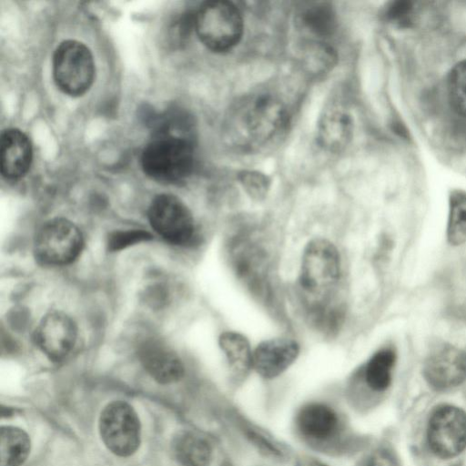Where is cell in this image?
Returning a JSON list of instances; mask_svg holds the SVG:
<instances>
[{
    "label": "cell",
    "mask_w": 466,
    "mask_h": 466,
    "mask_svg": "<svg viewBox=\"0 0 466 466\" xmlns=\"http://www.w3.org/2000/svg\"><path fill=\"white\" fill-rule=\"evenodd\" d=\"M288 124L287 106L277 95L252 94L229 110L226 118V141L239 151H259L279 141Z\"/></svg>",
    "instance_id": "6da1fadb"
},
{
    "label": "cell",
    "mask_w": 466,
    "mask_h": 466,
    "mask_svg": "<svg viewBox=\"0 0 466 466\" xmlns=\"http://www.w3.org/2000/svg\"><path fill=\"white\" fill-rule=\"evenodd\" d=\"M195 163L191 137L157 132L142 151L140 164L150 178L176 183L187 177Z\"/></svg>",
    "instance_id": "7a4b0ae2"
},
{
    "label": "cell",
    "mask_w": 466,
    "mask_h": 466,
    "mask_svg": "<svg viewBox=\"0 0 466 466\" xmlns=\"http://www.w3.org/2000/svg\"><path fill=\"white\" fill-rule=\"evenodd\" d=\"M340 275V258L335 245L323 238L310 240L302 255L299 286L309 296V306L329 303V295Z\"/></svg>",
    "instance_id": "3957f363"
},
{
    "label": "cell",
    "mask_w": 466,
    "mask_h": 466,
    "mask_svg": "<svg viewBox=\"0 0 466 466\" xmlns=\"http://www.w3.org/2000/svg\"><path fill=\"white\" fill-rule=\"evenodd\" d=\"M243 18L228 1L203 3L195 13V31L202 44L215 53L231 50L243 35Z\"/></svg>",
    "instance_id": "277c9868"
},
{
    "label": "cell",
    "mask_w": 466,
    "mask_h": 466,
    "mask_svg": "<svg viewBox=\"0 0 466 466\" xmlns=\"http://www.w3.org/2000/svg\"><path fill=\"white\" fill-rule=\"evenodd\" d=\"M53 77L56 86L66 95L80 96L92 86L95 63L91 51L76 40H65L53 55Z\"/></svg>",
    "instance_id": "5b68a950"
},
{
    "label": "cell",
    "mask_w": 466,
    "mask_h": 466,
    "mask_svg": "<svg viewBox=\"0 0 466 466\" xmlns=\"http://www.w3.org/2000/svg\"><path fill=\"white\" fill-rule=\"evenodd\" d=\"M427 443L441 459H451L466 450V412L459 407L442 404L431 413L426 429Z\"/></svg>",
    "instance_id": "8992f818"
},
{
    "label": "cell",
    "mask_w": 466,
    "mask_h": 466,
    "mask_svg": "<svg viewBox=\"0 0 466 466\" xmlns=\"http://www.w3.org/2000/svg\"><path fill=\"white\" fill-rule=\"evenodd\" d=\"M99 431L106 448L120 457L134 454L140 444V421L127 402L115 400L105 407L99 418Z\"/></svg>",
    "instance_id": "52a82bcc"
},
{
    "label": "cell",
    "mask_w": 466,
    "mask_h": 466,
    "mask_svg": "<svg viewBox=\"0 0 466 466\" xmlns=\"http://www.w3.org/2000/svg\"><path fill=\"white\" fill-rule=\"evenodd\" d=\"M83 248L78 228L66 218L49 220L35 236L34 251L36 258L46 265L59 266L74 261Z\"/></svg>",
    "instance_id": "ba28073f"
},
{
    "label": "cell",
    "mask_w": 466,
    "mask_h": 466,
    "mask_svg": "<svg viewBox=\"0 0 466 466\" xmlns=\"http://www.w3.org/2000/svg\"><path fill=\"white\" fill-rule=\"evenodd\" d=\"M147 217L154 230L168 242L186 245L196 238L194 218L176 196H157L149 205Z\"/></svg>",
    "instance_id": "9c48e42d"
},
{
    "label": "cell",
    "mask_w": 466,
    "mask_h": 466,
    "mask_svg": "<svg viewBox=\"0 0 466 466\" xmlns=\"http://www.w3.org/2000/svg\"><path fill=\"white\" fill-rule=\"evenodd\" d=\"M248 233L241 232L230 238L228 254L238 277L253 291L265 296L267 289L268 256L260 242Z\"/></svg>",
    "instance_id": "30bf717a"
},
{
    "label": "cell",
    "mask_w": 466,
    "mask_h": 466,
    "mask_svg": "<svg viewBox=\"0 0 466 466\" xmlns=\"http://www.w3.org/2000/svg\"><path fill=\"white\" fill-rule=\"evenodd\" d=\"M423 377L436 390L455 388L466 380V350L443 343L429 353Z\"/></svg>",
    "instance_id": "8fae6325"
},
{
    "label": "cell",
    "mask_w": 466,
    "mask_h": 466,
    "mask_svg": "<svg viewBox=\"0 0 466 466\" xmlns=\"http://www.w3.org/2000/svg\"><path fill=\"white\" fill-rule=\"evenodd\" d=\"M76 337L77 328L74 320L58 311L46 314L35 331V343L54 361H61L70 354Z\"/></svg>",
    "instance_id": "7c38bea8"
},
{
    "label": "cell",
    "mask_w": 466,
    "mask_h": 466,
    "mask_svg": "<svg viewBox=\"0 0 466 466\" xmlns=\"http://www.w3.org/2000/svg\"><path fill=\"white\" fill-rule=\"evenodd\" d=\"M353 118L346 104L332 100L319 119L317 139L319 145L328 152L344 150L353 137Z\"/></svg>",
    "instance_id": "4fadbf2b"
},
{
    "label": "cell",
    "mask_w": 466,
    "mask_h": 466,
    "mask_svg": "<svg viewBox=\"0 0 466 466\" xmlns=\"http://www.w3.org/2000/svg\"><path fill=\"white\" fill-rule=\"evenodd\" d=\"M299 346L288 338L260 342L252 352V368L261 377L273 379L283 373L298 358Z\"/></svg>",
    "instance_id": "5bb4252c"
},
{
    "label": "cell",
    "mask_w": 466,
    "mask_h": 466,
    "mask_svg": "<svg viewBox=\"0 0 466 466\" xmlns=\"http://www.w3.org/2000/svg\"><path fill=\"white\" fill-rule=\"evenodd\" d=\"M33 149L28 137L17 128H7L1 134L0 170L9 180L23 177L29 170Z\"/></svg>",
    "instance_id": "9a60e30c"
},
{
    "label": "cell",
    "mask_w": 466,
    "mask_h": 466,
    "mask_svg": "<svg viewBox=\"0 0 466 466\" xmlns=\"http://www.w3.org/2000/svg\"><path fill=\"white\" fill-rule=\"evenodd\" d=\"M138 357L146 371L159 383H173L184 375V366L179 357L157 340L144 342Z\"/></svg>",
    "instance_id": "2e32d148"
},
{
    "label": "cell",
    "mask_w": 466,
    "mask_h": 466,
    "mask_svg": "<svg viewBox=\"0 0 466 466\" xmlns=\"http://www.w3.org/2000/svg\"><path fill=\"white\" fill-rule=\"evenodd\" d=\"M299 432L314 441H326L339 430V419L335 410L323 403H309L302 407L296 418Z\"/></svg>",
    "instance_id": "e0dca14e"
},
{
    "label": "cell",
    "mask_w": 466,
    "mask_h": 466,
    "mask_svg": "<svg viewBox=\"0 0 466 466\" xmlns=\"http://www.w3.org/2000/svg\"><path fill=\"white\" fill-rule=\"evenodd\" d=\"M172 450L176 460L181 466H209L212 448L207 439L192 431L177 434Z\"/></svg>",
    "instance_id": "ac0fdd59"
},
{
    "label": "cell",
    "mask_w": 466,
    "mask_h": 466,
    "mask_svg": "<svg viewBox=\"0 0 466 466\" xmlns=\"http://www.w3.org/2000/svg\"><path fill=\"white\" fill-rule=\"evenodd\" d=\"M299 23L308 34L318 39H325L336 30L337 15L329 3H310L300 10Z\"/></svg>",
    "instance_id": "d6986e66"
},
{
    "label": "cell",
    "mask_w": 466,
    "mask_h": 466,
    "mask_svg": "<svg viewBox=\"0 0 466 466\" xmlns=\"http://www.w3.org/2000/svg\"><path fill=\"white\" fill-rule=\"evenodd\" d=\"M396 360L395 349L390 346L378 350L370 358L364 368V380L371 390L382 392L390 386Z\"/></svg>",
    "instance_id": "ffe728a7"
},
{
    "label": "cell",
    "mask_w": 466,
    "mask_h": 466,
    "mask_svg": "<svg viewBox=\"0 0 466 466\" xmlns=\"http://www.w3.org/2000/svg\"><path fill=\"white\" fill-rule=\"evenodd\" d=\"M30 451V439L21 429L12 426L0 430V466H20Z\"/></svg>",
    "instance_id": "44dd1931"
},
{
    "label": "cell",
    "mask_w": 466,
    "mask_h": 466,
    "mask_svg": "<svg viewBox=\"0 0 466 466\" xmlns=\"http://www.w3.org/2000/svg\"><path fill=\"white\" fill-rule=\"evenodd\" d=\"M218 342L230 368L237 375H244L252 368L253 351L244 335L235 331H226L220 335Z\"/></svg>",
    "instance_id": "7402d4cb"
},
{
    "label": "cell",
    "mask_w": 466,
    "mask_h": 466,
    "mask_svg": "<svg viewBox=\"0 0 466 466\" xmlns=\"http://www.w3.org/2000/svg\"><path fill=\"white\" fill-rule=\"evenodd\" d=\"M446 237L452 246L466 242V192L453 190L449 198Z\"/></svg>",
    "instance_id": "603a6c76"
},
{
    "label": "cell",
    "mask_w": 466,
    "mask_h": 466,
    "mask_svg": "<svg viewBox=\"0 0 466 466\" xmlns=\"http://www.w3.org/2000/svg\"><path fill=\"white\" fill-rule=\"evenodd\" d=\"M447 93L453 111L466 117V60L451 69L447 77Z\"/></svg>",
    "instance_id": "cb8c5ba5"
},
{
    "label": "cell",
    "mask_w": 466,
    "mask_h": 466,
    "mask_svg": "<svg viewBox=\"0 0 466 466\" xmlns=\"http://www.w3.org/2000/svg\"><path fill=\"white\" fill-rule=\"evenodd\" d=\"M382 16L389 24L400 27H410L414 22V3L409 0H396L386 4Z\"/></svg>",
    "instance_id": "d4e9b609"
},
{
    "label": "cell",
    "mask_w": 466,
    "mask_h": 466,
    "mask_svg": "<svg viewBox=\"0 0 466 466\" xmlns=\"http://www.w3.org/2000/svg\"><path fill=\"white\" fill-rule=\"evenodd\" d=\"M151 235L141 229L115 231L107 238V247L111 251L126 248L136 243L150 239Z\"/></svg>",
    "instance_id": "484cf974"
},
{
    "label": "cell",
    "mask_w": 466,
    "mask_h": 466,
    "mask_svg": "<svg viewBox=\"0 0 466 466\" xmlns=\"http://www.w3.org/2000/svg\"><path fill=\"white\" fill-rule=\"evenodd\" d=\"M238 179L252 198L259 200L267 195L269 180L265 175L256 171H243Z\"/></svg>",
    "instance_id": "4316f807"
},
{
    "label": "cell",
    "mask_w": 466,
    "mask_h": 466,
    "mask_svg": "<svg viewBox=\"0 0 466 466\" xmlns=\"http://www.w3.org/2000/svg\"><path fill=\"white\" fill-rule=\"evenodd\" d=\"M195 11H185L179 14L170 25L168 36L172 44L181 45L192 30H195Z\"/></svg>",
    "instance_id": "83f0119b"
},
{
    "label": "cell",
    "mask_w": 466,
    "mask_h": 466,
    "mask_svg": "<svg viewBox=\"0 0 466 466\" xmlns=\"http://www.w3.org/2000/svg\"><path fill=\"white\" fill-rule=\"evenodd\" d=\"M246 434L248 438L268 456L279 458L282 457V451L279 450L277 443L272 441L268 436H266L263 432L256 430L254 428L247 427Z\"/></svg>",
    "instance_id": "f1b7e54d"
},
{
    "label": "cell",
    "mask_w": 466,
    "mask_h": 466,
    "mask_svg": "<svg viewBox=\"0 0 466 466\" xmlns=\"http://www.w3.org/2000/svg\"><path fill=\"white\" fill-rule=\"evenodd\" d=\"M357 466H399L396 459L387 450H376L360 461Z\"/></svg>",
    "instance_id": "f546056e"
},
{
    "label": "cell",
    "mask_w": 466,
    "mask_h": 466,
    "mask_svg": "<svg viewBox=\"0 0 466 466\" xmlns=\"http://www.w3.org/2000/svg\"><path fill=\"white\" fill-rule=\"evenodd\" d=\"M309 466H327L324 463L319 462V461H313L309 464Z\"/></svg>",
    "instance_id": "4dcf8cb0"
}]
</instances>
